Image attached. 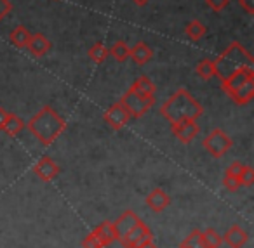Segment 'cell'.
Here are the masks:
<instances>
[{"label":"cell","mask_w":254,"mask_h":248,"mask_svg":"<svg viewBox=\"0 0 254 248\" xmlns=\"http://www.w3.org/2000/svg\"><path fill=\"white\" fill-rule=\"evenodd\" d=\"M66 120L58 115L53 106H44L26 123V129L35 136V139H39L42 146H51L66 130Z\"/></svg>","instance_id":"1"},{"label":"cell","mask_w":254,"mask_h":248,"mask_svg":"<svg viewBox=\"0 0 254 248\" xmlns=\"http://www.w3.org/2000/svg\"><path fill=\"white\" fill-rule=\"evenodd\" d=\"M160 115L173 125L181 120H198L204 115V106L187 91V89H178L162 106H160Z\"/></svg>","instance_id":"2"},{"label":"cell","mask_w":254,"mask_h":248,"mask_svg":"<svg viewBox=\"0 0 254 248\" xmlns=\"http://www.w3.org/2000/svg\"><path fill=\"white\" fill-rule=\"evenodd\" d=\"M214 77H219V80L225 82L237 73L239 70L246 66H254V59L251 52L239 42H232L226 50H223L214 61Z\"/></svg>","instance_id":"3"},{"label":"cell","mask_w":254,"mask_h":248,"mask_svg":"<svg viewBox=\"0 0 254 248\" xmlns=\"http://www.w3.org/2000/svg\"><path fill=\"white\" fill-rule=\"evenodd\" d=\"M119 102L126 108V111L129 113L131 118H141V116L145 115L146 111H150V108L155 104V96H143V94H139V92L129 89V91L120 98Z\"/></svg>","instance_id":"4"},{"label":"cell","mask_w":254,"mask_h":248,"mask_svg":"<svg viewBox=\"0 0 254 248\" xmlns=\"http://www.w3.org/2000/svg\"><path fill=\"white\" fill-rule=\"evenodd\" d=\"M202 144H204L205 151H207L212 158H216V160H218V158L225 156V154L232 149L233 139L225 132V130L212 129L211 132L205 136V139H204V143H202Z\"/></svg>","instance_id":"5"},{"label":"cell","mask_w":254,"mask_h":248,"mask_svg":"<svg viewBox=\"0 0 254 248\" xmlns=\"http://www.w3.org/2000/svg\"><path fill=\"white\" fill-rule=\"evenodd\" d=\"M148 240H153V234H152V231H150V227L146 226L143 220H139L129 233H126L124 236L119 238L120 245H122L124 248H136V247H139V245L146 243Z\"/></svg>","instance_id":"6"},{"label":"cell","mask_w":254,"mask_h":248,"mask_svg":"<svg viewBox=\"0 0 254 248\" xmlns=\"http://www.w3.org/2000/svg\"><path fill=\"white\" fill-rule=\"evenodd\" d=\"M171 130H173L174 137H176L180 143L188 144L198 136L200 127H198L197 120H181V122H178V123H173Z\"/></svg>","instance_id":"7"},{"label":"cell","mask_w":254,"mask_h":248,"mask_svg":"<svg viewBox=\"0 0 254 248\" xmlns=\"http://www.w3.org/2000/svg\"><path fill=\"white\" fill-rule=\"evenodd\" d=\"M103 118H105V122L108 123L113 130H120L129 123L131 116H129V113L126 111V108H124L120 102H115V104H112L106 109Z\"/></svg>","instance_id":"8"},{"label":"cell","mask_w":254,"mask_h":248,"mask_svg":"<svg viewBox=\"0 0 254 248\" xmlns=\"http://www.w3.org/2000/svg\"><path fill=\"white\" fill-rule=\"evenodd\" d=\"M33 174L44 182H51L60 175V165L53 160L51 156H42L35 165H33Z\"/></svg>","instance_id":"9"},{"label":"cell","mask_w":254,"mask_h":248,"mask_svg":"<svg viewBox=\"0 0 254 248\" xmlns=\"http://www.w3.org/2000/svg\"><path fill=\"white\" fill-rule=\"evenodd\" d=\"M145 201H146V206H148L150 210H153V212H157V213L164 212V210L171 205L169 195H167V193L164 191V189H160V188L152 189V191L148 193V196H146Z\"/></svg>","instance_id":"10"},{"label":"cell","mask_w":254,"mask_h":248,"mask_svg":"<svg viewBox=\"0 0 254 248\" xmlns=\"http://www.w3.org/2000/svg\"><path fill=\"white\" fill-rule=\"evenodd\" d=\"M228 96L232 98V101L239 106H246L253 101L254 98V78L244 82L242 85H239L237 89H233L232 92H228Z\"/></svg>","instance_id":"11"},{"label":"cell","mask_w":254,"mask_h":248,"mask_svg":"<svg viewBox=\"0 0 254 248\" xmlns=\"http://www.w3.org/2000/svg\"><path fill=\"white\" fill-rule=\"evenodd\" d=\"M249 241V234H247L246 229L239 226V224H233L226 234L223 236V243H226L230 248H242L244 245Z\"/></svg>","instance_id":"12"},{"label":"cell","mask_w":254,"mask_h":248,"mask_svg":"<svg viewBox=\"0 0 254 248\" xmlns=\"http://www.w3.org/2000/svg\"><path fill=\"white\" fill-rule=\"evenodd\" d=\"M139 217L136 215V212L134 210H131V208H127L126 212L122 213V215L119 217V219L115 220V229H117V234H119V238L120 236H124L126 233H129V231L132 229V227L136 226V224L139 222Z\"/></svg>","instance_id":"13"},{"label":"cell","mask_w":254,"mask_h":248,"mask_svg":"<svg viewBox=\"0 0 254 248\" xmlns=\"http://www.w3.org/2000/svg\"><path fill=\"white\" fill-rule=\"evenodd\" d=\"M92 233L99 238V241L103 243V247H108L110 243H113V241L119 240V234H117L115 226H113V222H110V220H103L99 226H96L94 229H92Z\"/></svg>","instance_id":"14"},{"label":"cell","mask_w":254,"mask_h":248,"mask_svg":"<svg viewBox=\"0 0 254 248\" xmlns=\"http://www.w3.org/2000/svg\"><path fill=\"white\" fill-rule=\"evenodd\" d=\"M26 47L35 57H42L51 50V40L42 33H35V35L30 37V42Z\"/></svg>","instance_id":"15"},{"label":"cell","mask_w":254,"mask_h":248,"mask_svg":"<svg viewBox=\"0 0 254 248\" xmlns=\"http://www.w3.org/2000/svg\"><path fill=\"white\" fill-rule=\"evenodd\" d=\"M129 57L134 61L138 66H145L146 63H150L153 57V50L148 44L145 42H138L131 50H129Z\"/></svg>","instance_id":"16"},{"label":"cell","mask_w":254,"mask_h":248,"mask_svg":"<svg viewBox=\"0 0 254 248\" xmlns=\"http://www.w3.org/2000/svg\"><path fill=\"white\" fill-rule=\"evenodd\" d=\"M25 127H26V123L23 122L21 116L14 115V113H9L7 120H5V123H4V129L2 130H4L7 136L14 137V136H18V134H21Z\"/></svg>","instance_id":"17"},{"label":"cell","mask_w":254,"mask_h":248,"mask_svg":"<svg viewBox=\"0 0 254 248\" xmlns=\"http://www.w3.org/2000/svg\"><path fill=\"white\" fill-rule=\"evenodd\" d=\"M30 32L25 28L23 25H18L14 30L11 32V35H9V40H11V44L14 47H18V49H25L26 46H28L30 42Z\"/></svg>","instance_id":"18"},{"label":"cell","mask_w":254,"mask_h":248,"mask_svg":"<svg viewBox=\"0 0 254 248\" xmlns=\"http://www.w3.org/2000/svg\"><path fill=\"white\" fill-rule=\"evenodd\" d=\"M185 33H187L188 39L191 40H200L205 37V33H207V28H205V25L202 21H198V19H193V21H190L187 25V28H185Z\"/></svg>","instance_id":"19"},{"label":"cell","mask_w":254,"mask_h":248,"mask_svg":"<svg viewBox=\"0 0 254 248\" xmlns=\"http://www.w3.org/2000/svg\"><path fill=\"white\" fill-rule=\"evenodd\" d=\"M131 89L136 92H139V94H143V96H155V84H153L146 75L139 77L138 80L131 85Z\"/></svg>","instance_id":"20"},{"label":"cell","mask_w":254,"mask_h":248,"mask_svg":"<svg viewBox=\"0 0 254 248\" xmlns=\"http://www.w3.org/2000/svg\"><path fill=\"white\" fill-rule=\"evenodd\" d=\"M129 46L124 40H119L112 46V49H108V54L117 61V63H124L126 59H129Z\"/></svg>","instance_id":"21"},{"label":"cell","mask_w":254,"mask_h":248,"mask_svg":"<svg viewBox=\"0 0 254 248\" xmlns=\"http://www.w3.org/2000/svg\"><path fill=\"white\" fill-rule=\"evenodd\" d=\"M202 241H204V248H219L223 245V236L212 227L202 231Z\"/></svg>","instance_id":"22"},{"label":"cell","mask_w":254,"mask_h":248,"mask_svg":"<svg viewBox=\"0 0 254 248\" xmlns=\"http://www.w3.org/2000/svg\"><path fill=\"white\" fill-rule=\"evenodd\" d=\"M195 73L200 78H204V80H211L214 77V64H212V61L207 59V57L200 59L197 63V66H195Z\"/></svg>","instance_id":"23"},{"label":"cell","mask_w":254,"mask_h":248,"mask_svg":"<svg viewBox=\"0 0 254 248\" xmlns=\"http://www.w3.org/2000/svg\"><path fill=\"white\" fill-rule=\"evenodd\" d=\"M108 56H110L108 49H106V46H103L101 42H96L94 46L89 49V57H91V59L94 61V63H98V64L105 63Z\"/></svg>","instance_id":"24"},{"label":"cell","mask_w":254,"mask_h":248,"mask_svg":"<svg viewBox=\"0 0 254 248\" xmlns=\"http://www.w3.org/2000/svg\"><path fill=\"white\" fill-rule=\"evenodd\" d=\"M180 247H187V248H204V241H202V231L200 229H193L183 241H181Z\"/></svg>","instance_id":"25"},{"label":"cell","mask_w":254,"mask_h":248,"mask_svg":"<svg viewBox=\"0 0 254 248\" xmlns=\"http://www.w3.org/2000/svg\"><path fill=\"white\" fill-rule=\"evenodd\" d=\"M239 181H240V184L242 186H253L254 184V170L251 167H244V170L240 172V175H239Z\"/></svg>","instance_id":"26"},{"label":"cell","mask_w":254,"mask_h":248,"mask_svg":"<svg viewBox=\"0 0 254 248\" xmlns=\"http://www.w3.org/2000/svg\"><path fill=\"white\" fill-rule=\"evenodd\" d=\"M82 248H105V247H103V243L99 241V238L91 231V233L82 240Z\"/></svg>","instance_id":"27"},{"label":"cell","mask_w":254,"mask_h":248,"mask_svg":"<svg viewBox=\"0 0 254 248\" xmlns=\"http://www.w3.org/2000/svg\"><path fill=\"white\" fill-rule=\"evenodd\" d=\"M223 186H225L228 191H237V189H239L242 184H240L239 177H233V175L225 174V179H223Z\"/></svg>","instance_id":"28"},{"label":"cell","mask_w":254,"mask_h":248,"mask_svg":"<svg viewBox=\"0 0 254 248\" xmlns=\"http://www.w3.org/2000/svg\"><path fill=\"white\" fill-rule=\"evenodd\" d=\"M205 4H207L209 7L212 9V11H216V12H221L223 9H226V7H228L230 0H205Z\"/></svg>","instance_id":"29"},{"label":"cell","mask_w":254,"mask_h":248,"mask_svg":"<svg viewBox=\"0 0 254 248\" xmlns=\"http://www.w3.org/2000/svg\"><path fill=\"white\" fill-rule=\"evenodd\" d=\"M244 167H246V165L240 163V161H232V163H230V167L226 168V174H228V175H233V177H239L240 172L244 170Z\"/></svg>","instance_id":"30"},{"label":"cell","mask_w":254,"mask_h":248,"mask_svg":"<svg viewBox=\"0 0 254 248\" xmlns=\"http://www.w3.org/2000/svg\"><path fill=\"white\" fill-rule=\"evenodd\" d=\"M11 9H12V5L9 0H0V21L11 12Z\"/></svg>","instance_id":"31"},{"label":"cell","mask_w":254,"mask_h":248,"mask_svg":"<svg viewBox=\"0 0 254 248\" xmlns=\"http://www.w3.org/2000/svg\"><path fill=\"white\" fill-rule=\"evenodd\" d=\"M239 5L246 12H249V14H253L254 12V0H239Z\"/></svg>","instance_id":"32"},{"label":"cell","mask_w":254,"mask_h":248,"mask_svg":"<svg viewBox=\"0 0 254 248\" xmlns=\"http://www.w3.org/2000/svg\"><path fill=\"white\" fill-rule=\"evenodd\" d=\"M7 115H9L7 109L0 108V130L4 129V123H5V120H7Z\"/></svg>","instance_id":"33"},{"label":"cell","mask_w":254,"mask_h":248,"mask_svg":"<svg viewBox=\"0 0 254 248\" xmlns=\"http://www.w3.org/2000/svg\"><path fill=\"white\" fill-rule=\"evenodd\" d=\"M136 248H159L155 243H153V240H148L146 243H143V245H139V247H136Z\"/></svg>","instance_id":"34"},{"label":"cell","mask_w":254,"mask_h":248,"mask_svg":"<svg viewBox=\"0 0 254 248\" xmlns=\"http://www.w3.org/2000/svg\"><path fill=\"white\" fill-rule=\"evenodd\" d=\"M132 2H134L136 5H139V7H145V5L148 4L150 0H132Z\"/></svg>","instance_id":"35"},{"label":"cell","mask_w":254,"mask_h":248,"mask_svg":"<svg viewBox=\"0 0 254 248\" xmlns=\"http://www.w3.org/2000/svg\"><path fill=\"white\" fill-rule=\"evenodd\" d=\"M180 248H187V247H180Z\"/></svg>","instance_id":"36"}]
</instances>
